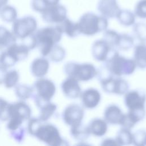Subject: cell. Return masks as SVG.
<instances>
[{
	"label": "cell",
	"mask_w": 146,
	"mask_h": 146,
	"mask_svg": "<svg viewBox=\"0 0 146 146\" xmlns=\"http://www.w3.org/2000/svg\"><path fill=\"white\" fill-rule=\"evenodd\" d=\"M62 35L63 33L57 25L37 29L33 36L36 42V48L41 56L47 57L52 47L60 42Z\"/></svg>",
	"instance_id": "1"
},
{
	"label": "cell",
	"mask_w": 146,
	"mask_h": 146,
	"mask_svg": "<svg viewBox=\"0 0 146 146\" xmlns=\"http://www.w3.org/2000/svg\"><path fill=\"white\" fill-rule=\"evenodd\" d=\"M80 34L91 36L105 31L108 25L106 18L91 12L83 14L77 22Z\"/></svg>",
	"instance_id": "2"
},
{
	"label": "cell",
	"mask_w": 146,
	"mask_h": 146,
	"mask_svg": "<svg viewBox=\"0 0 146 146\" xmlns=\"http://www.w3.org/2000/svg\"><path fill=\"white\" fill-rule=\"evenodd\" d=\"M104 62V66L108 70L112 75L120 77L132 74L136 67L133 59L121 56L116 50H114Z\"/></svg>",
	"instance_id": "3"
},
{
	"label": "cell",
	"mask_w": 146,
	"mask_h": 146,
	"mask_svg": "<svg viewBox=\"0 0 146 146\" xmlns=\"http://www.w3.org/2000/svg\"><path fill=\"white\" fill-rule=\"evenodd\" d=\"M33 87L32 98L37 108L42 104L50 102L56 92L55 83L45 77L37 78Z\"/></svg>",
	"instance_id": "4"
},
{
	"label": "cell",
	"mask_w": 146,
	"mask_h": 146,
	"mask_svg": "<svg viewBox=\"0 0 146 146\" xmlns=\"http://www.w3.org/2000/svg\"><path fill=\"white\" fill-rule=\"evenodd\" d=\"M33 137L50 146H60L67 144L62 137L58 128L52 124L41 122L35 130Z\"/></svg>",
	"instance_id": "5"
},
{
	"label": "cell",
	"mask_w": 146,
	"mask_h": 146,
	"mask_svg": "<svg viewBox=\"0 0 146 146\" xmlns=\"http://www.w3.org/2000/svg\"><path fill=\"white\" fill-rule=\"evenodd\" d=\"M64 72L67 77L72 78L79 81H88L96 75L98 71L91 63H77L69 62L63 67Z\"/></svg>",
	"instance_id": "6"
},
{
	"label": "cell",
	"mask_w": 146,
	"mask_h": 146,
	"mask_svg": "<svg viewBox=\"0 0 146 146\" xmlns=\"http://www.w3.org/2000/svg\"><path fill=\"white\" fill-rule=\"evenodd\" d=\"M30 51L28 46L22 42L21 43L16 42L6 48L1 64L9 69L17 62L27 59Z\"/></svg>",
	"instance_id": "7"
},
{
	"label": "cell",
	"mask_w": 146,
	"mask_h": 146,
	"mask_svg": "<svg viewBox=\"0 0 146 146\" xmlns=\"http://www.w3.org/2000/svg\"><path fill=\"white\" fill-rule=\"evenodd\" d=\"M38 29L36 19L31 15L17 18L12 23L11 31L17 39L23 40L31 36Z\"/></svg>",
	"instance_id": "8"
},
{
	"label": "cell",
	"mask_w": 146,
	"mask_h": 146,
	"mask_svg": "<svg viewBox=\"0 0 146 146\" xmlns=\"http://www.w3.org/2000/svg\"><path fill=\"white\" fill-rule=\"evenodd\" d=\"M145 94L143 91L132 90L127 91L124 96V103L128 111L137 115L141 120L145 115Z\"/></svg>",
	"instance_id": "9"
},
{
	"label": "cell",
	"mask_w": 146,
	"mask_h": 146,
	"mask_svg": "<svg viewBox=\"0 0 146 146\" xmlns=\"http://www.w3.org/2000/svg\"><path fill=\"white\" fill-rule=\"evenodd\" d=\"M32 111L30 106L23 100L10 103L9 119L23 124L31 117Z\"/></svg>",
	"instance_id": "10"
},
{
	"label": "cell",
	"mask_w": 146,
	"mask_h": 146,
	"mask_svg": "<svg viewBox=\"0 0 146 146\" xmlns=\"http://www.w3.org/2000/svg\"><path fill=\"white\" fill-rule=\"evenodd\" d=\"M99 81L102 89L106 92L123 95L128 91V83L120 76L112 75Z\"/></svg>",
	"instance_id": "11"
},
{
	"label": "cell",
	"mask_w": 146,
	"mask_h": 146,
	"mask_svg": "<svg viewBox=\"0 0 146 146\" xmlns=\"http://www.w3.org/2000/svg\"><path fill=\"white\" fill-rule=\"evenodd\" d=\"M84 114V110L81 106L77 104H71L64 108L62 117L64 123L70 127H74L82 124Z\"/></svg>",
	"instance_id": "12"
},
{
	"label": "cell",
	"mask_w": 146,
	"mask_h": 146,
	"mask_svg": "<svg viewBox=\"0 0 146 146\" xmlns=\"http://www.w3.org/2000/svg\"><path fill=\"white\" fill-rule=\"evenodd\" d=\"M40 14L44 22L57 25L67 18V10L64 6L58 3L48 7Z\"/></svg>",
	"instance_id": "13"
},
{
	"label": "cell",
	"mask_w": 146,
	"mask_h": 146,
	"mask_svg": "<svg viewBox=\"0 0 146 146\" xmlns=\"http://www.w3.org/2000/svg\"><path fill=\"white\" fill-rule=\"evenodd\" d=\"M97 10L102 16L109 19L116 17L120 9L117 0H99Z\"/></svg>",
	"instance_id": "14"
},
{
	"label": "cell",
	"mask_w": 146,
	"mask_h": 146,
	"mask_svg": "<svg viewBox=\"0 0 146 146\" xmlns=\"http://www.w3.org/2000/svg\"><path fill=\"white\" fill-rule=\"evenodd\" d=\"M50 68V60L47 58L41 56L35 58L31 63L30 71L31 75L37 78L44 77Z\"/></svg>",
	"instance_id": "15"
},
{
	"label": "cell",
	"mask_w": 146,
	"mask_h": 146,
	"mask_svg": "<svg viewBox=\"0 0 146 146\" xmlns=\"http://www.w3.org/2000/svg\"><path fill=\"white\" fill-rule=\"evenodd\" d=\"M114 50L103 39L96 40L92 46V54L94 58L100 62H104Z\"/></svg>",
	"instance_id": "16"
},
{
	"label": "cell",
	"mask_w": 146,
	"mask_h": 146,
	"mask_svg": "<svg viewBox=\"0 0 146 146\" xmlns=\"http://www.w3.org/2000/svg\"><path fill=\"white\" fill-rule=\"evenodd\" d=\"M61 89L64 96L70 99L78 98L82 93L78 81L70 77H67L62 82Z\"/></svg>",
	"instance_id": "17"
},
{
	"label": "cell",
	"mask_w": 146,
	"mask_h": 146,
	"mask_svg": "<svg viewBox=\"0 0 146 146\" xmlns=\"http://www.w3.org/2000/svg\"><path fill=\"white\" fill-rule=\"evenodd\" d=\"M82 103L86 108L92 109L99 103L101 99L100 92L96 89L90 88L86 90L80 94Z\"/></svg>",
	"instance_id": "18"
},
{
	"label": "cell",
	"mask_w": 146,
	"mask_h": 146,
	"mask_svg": "<svg viewBox=\"0 0 146 146\" xmlns=\"http://www.w3.org/2000/svg\"><path fill=\"white\" fill-rule=\"evenodd\" d=\"M123 115L124 113L120 108L114 104L107 106L104 112V117L106 121L113 125H120Z\"/></svg>",
	"instance_id": "19"
},
{
	"label": "cell",
	"mask_w": 146,
	"mask_h": 146,
	"mask_svg": "<svg viewBox=\"0 0 146 146\" xmlns=\"http://www.w3.org/2000/svg\"><path fill=\"white\" fill-rule=\"evenodd\" d=\"M38 108L39 109L38 117L42 122H46L55 113L57 106L50 101L42 104Z\"/></svg>",
	"instance_id": "20"
},
{
	"label": "cell",
	"mask_w": 146,
	"mask_h": 146,
	"mask_svg": "<svg viewBox=\"0 0 146 146\" xmlns=\"http://www.w3.org/2000/svg\"><path fill=\"white\" fill-rule=\"evenodd\" d=\"M133 60L137 67L141 69L146 68V44L141 42L135 46L133 53Z\"/></svg>",
	"instance_id": "21"
},
{
	"label": "cell",
	"mask_w": 146,
	"mask_h": 146,
	"mask_svg": "<svg viewBox=\"0 0 146 146\" xmlns=\"http://www.w3.org/2000/svg\"><path fill=\"white\" fill-rule=\"evenodd\" d=\"M57 25L59 27L63 34H66L69 37L74 38L80 34L77 22H74L67 18Z\"/></svg>",
	"instance_id": "22"
},
{
	"label": "cell",
	"mask_w": 146,
	"mask_h": 146,
	"mask_svg": "<svg viewBox=\"0 0 146 146\" xmlns=\"http://www.w3.org/2000/svg\"><path fill=\"white\" fill-rule=\"evenodd\" d=\"M90 133L98 137L104 135L107 131V124L105 120L94 119L88 125Z\"/></svg>",
	"instance_id": "23"
},
{
	"label": "cell",
	"mask_w": 146,
	"mask_h": 146,
	"mask_svg": "<svg viewBox=\"0 0 146 146\" xmlns=\"http://www.w3.org/2000/svg\"><path fill=\"white\" fill-rule=\"evenodd\" d=\"M14 94L19 100L26 101L32 98L33 87L27 84L18 83L14 88Z\"/></svg>",
	"instance_id": "24"
},
{
	"label": "cell",
	"mask_w": 146,
	"mask_h": 146,
	"mask_svg": "<svg viewBox=\"0 0 146 146\" xmlns=\"http://www.w3.org/2000/svg\"><path fill=\"white\" fill-rule=\"evenodd\" d=\"M70 134L74 139L79 141H84L88 139L91 133L88 125L80 124L78 126L71 127Z\"/></svg>",
	"instance_id": "25"
},
{
	"label": "cell",
	"mask_w": 146,
	"mask_h": 146,
	"mask_svg": "<svg viewBox=\"0 0 146 146\" xmlns=\"http://www.w3.org/2000/svg\"><path fill=\"white\" fill-rule=\"evenodd\" d=\"M19 73L17 70H8L5 76L3 84L6 88H14L19 83Z\"/></svg>",
	"instance_id": "26"
},
{
	"label": "cell",
	"mask_w": 146,
	"mask_h": 146,
	"mask_svg": "<svg viewBox=\"0 0 146 146\" xmlns=\"http://www.w3.org/2000/svg\"><path fill=\"white\" fill-rule=\"evenodd\" d=\"M18 16L15 7L11 5H6L0 10V18L5 22L13 23Z\"/></svg>",
	"instance_id": "27"
},
{
	"label": "cell",
	"mask_w": 146,
	"mask_h": 146,
	"mask_svg": "<svg viewBox=\"0 0 146 146\" xmlns=\"http://www.w3.org/2000/svg\"><path fill=\"white\" fill-rule=\"evenodd\" d=\"M17 40L11 30L10 31L6 27L0 26V46L6 48Z\"/></svg>",
	"instance_id": "28"
},
{
	"label": "cell",
	"mask_w": 146,
	"mask_h": 146,
	"mask_svg": "<svg viewBox=\"0 0 146 146\" xmlns=\"http://www.w3.org/2000/svg\"><path fill=\"white\" fill-rule=\"evenodd\" d=\"M59 0H31V9L35 12L42 13L48 7L59 3Z\"/></svg>",
	"instance_id": "29"
},
{
	"label": "cell",
	"mask_w": 146,
	"mask_h": 146,
	"mask_svg": "<svg viewBox=\"0 0 146 146\" xmlns=\"http://www.w3.org/2000/svg\"><path fill=\"white\" fill-rule=\"evenodd\" d=\"M119 23L125 26L133 25L135 22L136 15L133 13L128 10H121L116 17Z\"/></svg>",
	"instance_id": "30"
},
{
	"label": "cell",
	"mask_w": 146,
	"mask_h": 146,
	"mask_svg": "<svg viewBox=\"0 0 146 146\" xmlns=\"http://www.w3.org/2000/svg\"><path fill=\"white\" fill-rule=\"evenodd\" d=\"M66 56V51L63 47L56 44L54 45L50 51L46 58L53 62H59L62 61Z\"/></svg>",
	"instance_id": "31"
},
{
	"label": "cell",
	"mask_w": 146,
	"mask_h": 146,
	"mask_svg": "<svg viewBox=\"0 0 146 146\" xmlns=\"http://www.w3.org/2000/svg\"><path fill=\"white\" fill-rule=\"evenodd\" d=\"M115 140L119 145H128L133 142V134L130 129L122 127L118 131Z\"/></svg>",
	"instance_id": "32"
},
{
	"label": "cell",
	"mask_w": 146,
	"mask_h": 146,
	"mask_svg": "<svg viewBox=\"0 0 146 146\" xmlns=\"http://www.w3.org/2000/svg\"><path fill=\"white\" fill-rule=\"evenodd\" d=\"M133 45V38L127 34H120L117 41L116 49L121 50H128Z\"/></svg>",
	"instance_id": "33"
},
{
	"label": "cell",
	"mask_w": 146,
	"mask_h": 146,
	"mask_svg": "<svg viewBox=\"0 0 146 146\" xmlns=\"http://www.w3.org/2000/svg\"><path fill=\"white\" fill-rule=\"evenodd\" d=\"M103 39L105 40L113 50H116L120 34L113 30H106L104 31Z\"/></svg>",
	"instance_id": "34"
},
{
	"label": "cell",
	"mask_w": 146,
	"mask_h": 146,
	"mask_svg": "<svg viewBox=\"0 0 146 146\" xmlns=\"http://www.w3.org/2000/svg\"><path fill=\"white\" fill-rule=\"evenodd\" d=\"M133 25V35L141 42H145L146 41V24L139 22Z\"/></svg>",
	"instance_id": "35"
},
{
	"label": "cell",
	"mask_w": 146,
	"mask_h": 146,
	"mask_svg": "<svg viewBox=\"0 0 146 146\" xmlns=\"http://www.w3.org/2000/svg\"><path fill=\"white\" fill-rule=\"evenodd\" d=\"M9 135L10 137L17 143H22L26 136V133H27L26 128L23 125L19 127L18 128L9 132Z\"/></svg>",
	"instance_id": "36"
},
{
	"label": "cell",
	"mask_w": 146,
	"mask_h": 146,
	"mask_svg": "<svg viewBox=\"0 0 146 146\" xmlns=\"http://www.w3.org/2000/svg\"><path fill=\"white\" fill-rule=\"evenodd\" d=\"M10 103L5 98L0 97V121H7L9 119Z\"/></svg>",
	"instance_id": "37"
},
{
	"label": "cell",
	"mask_w": 146,
	"mask_h": 146,
	"mask_svg": "<svg viewBox=\"0 0 146 146\" xmlns=\"http://www.w3.org/2000/svg\"><path fill=\"white\" fill-rule=\"evenodd\" d=\"M135 15L141 19L146 18V0H139L134 8Z\"/></svg>",
	"instance_id": "38"
},
{
	"label": "cell",
	"mask_w": 146,
	"mask_h": 146,
	"mask_svg": "<svg viewBox=\"0 0 146 146\" xmlns=\"http://www.w3.org/2000/svg\"><path fill=\"white\" fill-rule=\"evenodd\" d=\"M132 143L136 145H145L146 131L143 129H140L133 133Z\"/></svg>",
	"instance_id": "39"
},
{
	"label": "cell",
	"mask_w": 146,
	"mask_h": 146,
	"mask_svg": "<svg viewBox=\"0 0 146 146\" xmlns=\"http://www.w3.org/2000/svg\"><path fill=\"white\" fill-rule=\"evenodd\" d=\"M7 70H8L7 68L5 67L2 64H0V85L3 84L4 78Z\"/></svg>",
	"instance_id": "40"
},
{
	"label": "cell",
	"mask_w": 146,
	"mask_h": 146,
	"mask_svg": "<svg viewBox=\"0 0 146 146\" xmlns=\"http://www.w3.org/2000/svg\"><path fill=\"white\" fill-rule=\"evenodd\" d=\"M102 145H119V144L116 142V140L112 139H107L104 140L102 142Z\"/></svg>",
	"instance_id": "41"
},
{
	"label": "cell",
	"mask_w": 146,
	"mask_h": 146,
	"mask_svg": "<svg viewBox=\"0 0 146 146\" xmlns=\"http://www.w3.org/2000/svg\"><path fill=\"white\" fill-rule=\"evenodd\" d=\"M5 50H6V48L0 46V64L2 62V59L3 58V56L5 55Z\"/></svg>",
	"instance_id": "42"
}]
</instances>
